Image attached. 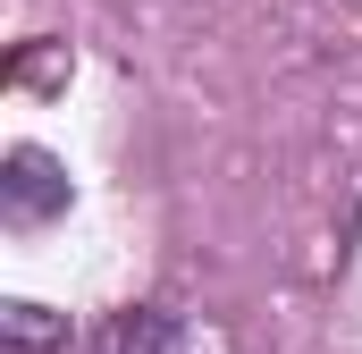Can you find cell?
<instances>
[{
  "instance_id": "cell-1",
  "label": "cell",
  "mask_w": 362,
  "mask_h": 354,
  "mask_svg": "<svg viewBox=\"0 0 362 354\" xmlns=\"http://www.w3.org/2000/svg\"><path fill=\"white\" fill-rule=\"evenodd\" d=\"M68 169L42 152V144H17L8 161H0V219L8 228H42V219H59L68 211Z\"/></svg>"
},
{
  "instance_id": "cell-2",
  "label": "cell",
  "mask_w": 362,
  "mask_h": 354,
  "mask_svg": "<svg viewBox=\"0 0 362 354\" xmlns=\"http://www.w3.org/2000/svg\"><path fill=\"white\" fill-rule=\"evenodd\" d=\"M85 354H194V329L169 304H135V312H110L85 338Z\"/></svg>"
},
{
  "instance_id": "cell-3",
  "label": "cell",
  "mask_w": 362,
  "mask_h": 354,
  "mask_svg": "<svg viewBox=\"0 0 362 354\" xmlns=\"http://www.w3.org/2000/svg\"><path fill=\"white\" fill-rule=\"evenodd\" d=\"M0 329L17 354H42V346H68V321H51L42 304H0Z\"/></svg>"
}]
</instances>
